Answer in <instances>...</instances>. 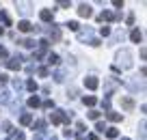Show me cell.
I'll return each mask as SVG.
<instances>
[{
	"label": "cell",
	"mask_w": 147,
	"mask_h": 140,
	"mask_svg": "<svg viewBox=\"0 0 147 140\" xmlns=\"http://www.w3.org/2000/svg\"><path fill=\"white\" fill-rule=\"evenodd\" d=\"M50 121H52V125H61V123H69V117L65 112H61V110H56V112L50 114Z\"/></svg>",
	"instance_id": "1"
},
{
	"label": "cell",
	"mask_w": 147,
	"mask_h": 140,
	"mask_svg": "<svg viewBox=\"0 0 147 140\" xmlns=\"http://www.w3.org/2000/svg\"><path fill=\"white\" fill-rule=\"evenodd\" d=\"M18 30H22V32H37L39 26H32L28 19H22V22H18Z\"/></svg>",
	"instance_id": "2"
},
{
	"label": "cell",
	"mask_w": 147,
	"mask_h": 140,
	"mask_svg": "<svg viewBox=\"0 0 147 140\" xmlns=\"http://www.w3.org/2000/svg\"><path fill=\"white\" fill-rule=\"evenodd\" d=\"M78 15H80V17H91L93 11H91V7H89V5H84V2H82V5L78 7Z\"/></svg>",
	"instance_id": "3"
},
{
	"label": "cell",
	"mask_w": 147,
	"mask_h": 140,
	"mask_svg": "<svg viewBox=\"0 0 147 140\" xmlns=\"http://www.w3.org/2000/svg\"><path fill=\"white\" fill-rule=\"evenodd\" d=\"M7 67H9L11 71H18V69L22 67V63H20V56H15V58H9V60H7Z\"/></svg>",
	"instance_id": "4"
},
{
	"label": "cell",
	"mask_w": 147,
	"mask_h": 140,
	"mask_svg": "<svg viewBox=\"0 0 147 140\" xmlns=\"http://www.w3.org/2000/svg\"><path fill=\"white\" fill-rule=\"evenodd\" d=\"M84 86L91 90H95L97 86H100V82H97V78H84Z\"/></svg>",
	"instance_id": "5"
},
{
	"label": "cell",
	"mask_w": 147,
	"mask_h": 140,
	"mask_svg": "<svg viewBox=\"0 0 147 140\" xmlns=\"http://www.w3.org/2000/svg\"><path fill=\"white\" fill-rule=\"evenodd\" d=\"M106 119H108V121H113V123H119V121H121V114H119V112H113V110H108V112H106Z\"/></svg>",
	"instance_id": "6"
},
{
	"label": "cell",
	"mask_w": 147,
	"mask_h": 140,
	"mask_svg": "<svg viewBox=\"0 0 147 140\" xmlns=\"http://www.w3.org/2000/svg\"><path fill=\"white\" fill-rule=\"evenodd\" d=\"M121 106H123L128 112H130V110H134V101L130 99V97H121Z\"/></svg>",
	"instance_id": "7"
},
{
	"label": "cell",
	"mask_w": 147,
	"mask_h": 140,
	"mask_svg": "<svg viewBox=\"0 0 147 140\" xmlns=\"http://www.w3.org/2000/svg\"><path fill=\"white\" fill-rule=\"evenodd\" d=\"M97 19H100V22H108V19H115V15L110 13V11H102V13L97 15Z\"/></svg>",
	"instance_id": "8"
},
{
	"label": "cell",
	"mask_w": 147,
	"mask_h": 140,
	"mask_svg": "<svg viewBox=\"0 0 147 140\" xmlns=\"http://www.w3.org/2000/svg\"><path fill=\"white\" fill-rule=\"evenodd\" d=\"M130 39H132L134 43H141V41H143V32L141 30H132V32H130Z\"/></svg>",
	"instance_id": "9"
},
{
	"label": "cell",
	"mask_w": 147,
	"mask_h": 140,
	"mask_svg": "<svg viewBox=\"0 0 147 140\" xmlns=\"http://www.w3.org/2000/svg\"><path fill=\"white\" fill-rule=\"evenodd\" d=\"M20 123H22V125H30V123H32V114L24 112L22 117H20Z\"/></svg>",
	"instance_id": "10"
},
{
	"label": "cell",
	"mask_w": 147,
	"mask_h": 140,
	"mask_svg": "<svg viewBox=\"0 0 147 140\" xmlns=\"http://www.w3.org/2000/svg\"><path fill=\"white\" fill-rule=\"evenodd\" d=\"M106 136H108L110 140H115L117 136H119V129H117V127H108V129H106Z\"/></svg>",
	"instance_id": "11"
},
{
	"label": "cell",
	"mask_w": 147,
	"mask_h": 140,
	"mask_svg": "<svg viewBox=\"0 0 147 140\" xmlns=\"http://www.w3.org/2000/svg\"><path fill=\"white\" fill-rule=\"evenodd\" d=\"M39 17H41L43 22H52V11H50V9H43V11H41V15H39Z\"/></svg>",
	"instance_id": "12"
},
{
	"label": "cell",
	"mask_w": 147,
	"mask_h": 140,
	"mask_svg": "<svg viewBox=\"0 0 147 140\" xmlns=\"http://www.w3.org/2000/svg\"><path fill=\"white\" fill-rule=\"evenodd\" d=\"M28 106H30V108H39V106H41V101H39V97H37V95H32L30 99H28Z\"/></svg>",
	"instance_id": "13"
},
{
	"label": "cell",
	"mask_w": 147,
	"mask_h": 140,
	"mask_svg": "<svg viewBox=\"0 0 147 140\" xmlns=\"http://www.w3.org/2000/svg\"><path fill=\"white\" fill-rule=\"evenodd\" d=\"M84 106H89V108H93V106H95L97 104V99H95V97H93V95H89V97H84Z\"/></svg>",
	"instance_id": "14"
},
{
	"label": "cell",
	"mask_w": 147,
	"mask_h": 140,
	"mask_svg": "<svg viewBox=\"0 0 147 140\" xmlns=\"http://www.w3.org/2000/svg\"><path fill=\"white\" fill-rule=\"evenodd\" d=\"M50 39H52V41H59V39H61V30H59L56 26L50 30Z\"/></svg>",
	"instance_id": "15"
},
{
	"label": "cell",
	"mask_w": 147,
	"mask_h": 140,
	"mask_svg": "<svg viewBox=\"0 0 147 140\" xmlns=\"http://www.w3.org/2000/svg\"><path fill=\"white\" fill-rule=\"evenodd\" d=\"M0 19H2V24H5V26H11V17L5 13V11H0Z\"/></svg>",
	"instance_id": "16"
},
{
	"label": "cell",
	"mask_w": 147,
	"mask_h": 140,
	"mask_svg": "<svg viewBox=\"0 0 147 140\" xmlns=\"http://www.w3.org/2000/svg\"><path fill=\"white\" fill-rule=\"evenodd\" d=\"M26 88L30 90V93H35V90L39 88V86H37V82H35V80H28V82H26Z\"/></svg>",
	"instance_id": "17"
},
{
	"label": "cell",
	"mask_w": 147,
	"mask_h": 140,
	"mask_svg": "<svg viewBox=\"0 0 147 140\" xmlns=\"http://www.w3.org/2000/svg\"><path fill=\"white\" fill-rule=\"evenodd\" d=\"M48 63L50 65H59V54H48Z\"/></svg>",
	"instance_id": "18"
},
{
	"label": "cell",
	"mask_w": 147,
	"mask_h": 140,
	"mask_svg": "<svg viewBox=\"0 0 147 140\" xmlns=\"http://www.w3.org/2000/svg\"><path fill=\"white\" fill-rule=\"evenodd\" d=\"M22 45H24V48H35V41H32V39H24Z\"/></svg>",
	"instance_id": "19"
},
{
	"label": "cell",
	"mask_w": 147,
	"mask_h": 140,
	"mask_svg": "<svg viewBox=\"0 0 147 140\" xmlns=\"http://www.w3.org/2000/svg\"><path fill=\"white\" fill-rule=\"evenodd\" d=\"M9 99H11V97H9V93H7V90H5V93H0V101H2V104H7Z\"/></svg>",
	"instance_id": "20"
},
{
	"label": "cell",
	"mask_w": 147,
	"mask_h": 140,
	"mask_svg": "<svg viewBox=\"0 0 147 140\" xmlns=\"http://www.w3.org/2000/svg\"><path fill=\"white\" fill-rule=\"evenodd\" d=\"M35 127H37V129H39V131H41L43 127H46V121H37L35 125H32V129H35Z\"/></svg>",
	"instance_id": "21"
},
{
	"label": "cell",
	"mask_w": 147,
	"mask_h": 140,
	"mask_svg": "<svg viewBox=\"0 0 147 140\" xmlns=\"http://www.w3.org/2000/svg\"><path fill=\"white\" fill-rule=\"evenodd\" d=\"M67 28H69V30H78V22H74V19L67 22Z\"/></svg>",
	"instance_id": "22"
},
{
	"label": "cell",
	"mask_w": 147,
	"mask_h": 140,
	"mask_svg": "<svg viewBox=\"0 0 147 140\" xmlns=\"http://www.w3.org/2000/svg\"><path fill=\"white\" fill-rule=\"evenodd\" d=\"M89 119H93V121H97V119H100V112H97V110H91V112H89Z\"/></svg>",
	"instance_id": "23"
},
{
	"label": "cell",
	"mask_w": 147,
	"mask_h": 140,
	"mask_svg": "<svg viewBox=\"0 0 147 140\" xmlns=\"http://www.w3.org/2000/svg\"><path fill=\"white\" fill-rule=\"evenodd\" d=\"M100 32H102V37H108V35H110V28H108V26H102Z\"/></svg>",
	"instance_id": "24"
},
{
	"label": "cell",
	"mask_w": 147,
	"mask_h": 140,
	"mask_svg": "<svg viewBox=\"0 0 147 140\" xmlns=\"http://www.w3.org/2000/svg\"><path fill=\"white\" fill-rule=\"evenodd\" d=\"M76 129H78V134H82V131H84V123L78 121V123H76Z\"/></svg>",
	"instance_id": "25"
},
{
	"label": "cell",
	"mask_w": 147,
	"mask_h": 140,
	"mask_svg": "<svg viewBox=\"0 0 147 140\" xmlns=\"http://www.w3.org/2000/svg\"><path fill=\"white\" fill-rule=\"evenodd\" d=\"M54 80H56V82H63V80H65V78H63V71H56V73H54Z\"/></svg>",
	"instance_id": "26"
},
{
	"label": "cell",
	"mask_w": 147,
	"mask_h": 140,
	"mask_svg": "<svg viewBox=\"0 0 147 140\" xmlns=\"http://www.w3.org/2000/svg\"><path fill=\"white\" fill-rule=\"evenodd\" d=\"M2 129L9 134V131H11V123H9V121H5V123H2Z\"/></svg>",
	"instance_id": "27"
},
{
	"label": "cell",
	"mask_w": 147,
	"mask_h": 140,
	"mask_svg": "<svg viewBox=\"0 0 147 140\" xmlns=\"http://www.w3.org/2000/svg\"><path fill=\"white\" fill-rule=\"evenodd\" d=\"M59 7H61V9H69V2H67V0H61Z\"/></svg>",
	"instance_id": "28"
},
{
	"label": "cell",
	"mask_w": 147,
	"mask_h": 140,
	"mask_svg": "<svg viewBox=\"0 0 147 140\" xmlns=\"http://www.w3.org/2000/svg\"><path fill=\"white\" fill-rule=\"evenodd\" d=\"M48 73H50V71H48V69H46V67H41V69H39V76H41V78H46V76H48Z\"/></svg>",
	"instance_id": "29"
},
{
	"label": "cell",
	"mask_w": 147,
	"mask_h": 140,
	"mask_svg": "<svg viewBox=\"0 0 147 140\" xmlns=\"http://www.w3.org/2000/svg\"><path fill=\"white\" fill-rule=\"evenodd\" d=\"M7 56H9V52H7L5 48H0V58H7Z\"/></svg>",
	"instance_id": "30"
},
{
	"label": "cell",
	"mask_w": 147,
	"mask_h": 140,
	"mask_svg": "<svg viewBox=\"0 0 147 140\" xmlns=\"http://www.w3.org/2000/svg\"><path fill=\"white\" fill-rule=\"evenodd\" d=\"M43 108H54V101H50V99L43 101Z\"/></svg>",
	"instance_id": "31"
},
{
	"label": "cell",
	"mask_w": 147,
	"mask_h": 140,
	"mask_svg": "<svg viewBox=\"0 0 147 140\" xmlns=\"http://www.w3.org/2000/svg\"><path fill=\"white\" fill-rule=\"evenodd\" d=\"M113 5H115L117 9H121V7H123V0H115V2H113Z\"/></svg>",
	"instance_id": "32"
},
{
	"label": "cell",
	"mask_w": 147,
	"mask_h": 140,
	"mask_svg": "<svg viewBox=\"0 0 147 140\" xmlns=\"http://www.w3.org/2000/svg\"><path fill=\"white\" fill-rule=\"evenodd\" d=\"M95 129H97V131H104L106 127H104V123H97V125H95Z\"/></svg>",
	"instance_id": "33"
},
{
	"label": "cell",
	"mask_w": 147,
	"mask_h": 140,
	"mask_svg": "<svg viewBox=\"0 0 147 140\" xmlns=\"http://www.w3.org/2000/svg\"><path fill=\"white\" fill-rule=\"evenodd\" d=\"M7 80H9V78H7V76H5V73H0V82H2V84H5V82H7Z\"/></svg>",
	"instance_id": "34"
},
{
	"label": "cell",
	"mask_w": 147,
	"mask_h": 140,
	"mask_svg": "<svg viewBox=\"0 0 147 140\" xmlns=\"http://www.w3.org/2000/svg\"><path fill=\"white\" fill-rule=\"evenodd\" d=\"M87 140H100V138H97V136H95V134H91V136H89V138H87Z\"/></svg>",
	"instance_id": "35"
},
{
	"label": "cell",
	"mask_w": 147,
	"mask_h": 140,
	"mask_svg": "<svg viewBox=\"0 0 147 140\" xmlns=\"http://www.w3.org/2000/svg\"><path fill=\"white\" fill-rule=\"evenodd\" d=\"M78 140H87V138H84V134H78Z\"/></svg>",
	"instance_id": "36"
},
{
	"label": "cell",
	"mask_w": 147,
	"mask_h": 140,
	"mask_svg": "<svg viewBox=\"0 0 147 140\" xmlns=\"http://www.w3.org/2000/svg\"><path fill=\"white\" fill-rule=\"evenodd\" d=\"M2 32H5V28H2V26H0V35H2Z\"/></svg>",
	"instance_id": "37"
},
{
	"label": "cell",
	"mask_w": 147,
	"mask_h": 140,
	"mask_svg": "<svg viewBox=\"0 0 147 140\" xmlns=\"http://www.w3.org/2000/svg\"><path fill=\"white\" fill-rule=\"evenodd\" d=\"M123 140H130V138H123Z\"/></svg>",
	"instance_id": "38"
}]
</instances>
